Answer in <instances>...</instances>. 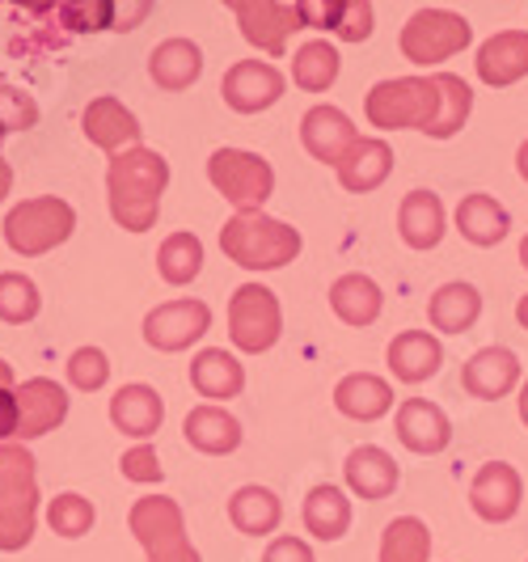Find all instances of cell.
I'll return each mask as SVG.
<instances>
[{
    "mask_svg": "<svg viewBox=\"0 0 528 562\" xmlns=\"http://www.w3.org/2000/svg\"><path fill=\"white\" fill-rule=\"evenodd\" d=\"M461 385L478 402H499L520 385V360L507 347H482L461 368Z\"/></svg>",
    "mask_w": 528,
    "mask_h": 562,
    "instance_id": "obj_18",
    "label": "cell"
},
{
    "mask_svg": "<svg viewBox=\"0 0 528 562\" xmlns=\"http://www.w3.org/2000/svg\"><path fill=\"white\" fill-rule=\"evenodd\" d=\"M393 161H397V157H393L390 140H381V136H360L334 169H338L342 191L368 195V191H377V187L393 173Z\"/></svg>",
    "mask_w": 528,
    "mask_h": 562,
    "instance_id": "obj_20",
    "label": "cell"
},
{
    "mask_svg": "<svg viewBox=\"0 0 528 562\" xmlns=\"http://www.w3.org/2000/svg\"><path fill=\"white\" fill-rule=\"evenodd\" d=\"M191 385L199 397H207L212 406L228 402L246 390V368L237 364V356H228L224 347H203L191 360Z\"/></svg>",
    "mask_w": 528,
    "mask_h": 562,
    "instance_id": "obj_28",
    "label": "cell"
},
{
    "mask_svg": "<svg viewBox=\"0 0 528 562\" xmlns=\"http://www.w3.org/2000/svg\"><path fill=\"white\" fill-rule=\"evenodd\" d=\"M520 499H525V482L516 474V465L507 461H491L482 465L470 482V507L478 520L486 525H507L516 512H520Z\"/></svg>",
    "mask_w": 528,
    "mask_h": 562,
    "instance_id": "obj_13",
    "label": "cell"
},
{
    "mask_svg": "<svg viewBox=\"0 0 528 562\" xmlns=\"http://www.w3.org/2000/svg\"><path fill=\"white\" fill-rule=\"evenodd\" d=\"M182 436H187V445L195 452H207V457H228V452L241 449V423L233 419L224 406H212V402H203L195 406L187 423H182Z\"/></svg>",
    "mask_w": 528,
    "mask_h": 562,
    "instance_id": "obj_25",
    "label": "cell"
},
{
    "mask_svg": "<svg viewBox=\"0 0 528 562\" xmlns=\"http://www.w3.org/2000/svg\"><path fill=\"white\" fill-rule=\"evenodd\" d=\"M283 89H288L283 72H279L276 64H267V59H237L221 81L224 106L237 114L271 111L279 98H283Z\"/></svg>",
    "mask_w": 528,
    "mask_h": 562,
    "instance_id": "obj_11",
    "label": "cell"
},
{
    "mask_svg": "<svg viewBox=\"0 0 528 562\" xmlns=\"http://www.w3.org/2000/svg\"><path fill=\"white\" fill-rule=\"evenodd\" d=\"M431 533L418 516H397L381 533V562H427Z\"/></svg>",
    "mask_w": 528,
    "mask_h": 562,
    "instance_id": "obj_36",
    "label": "cell"
},
{
    "mask_svg": "<svg viewBox=\"0 0 528 562\" xmlns=\"http://www.w3.org/2000/svg\"><path fill=\"white\" fill-rule=\"evenodd\" d=\"M207 182L221 191L237 212H262V203L276 195V169L267 157L246 148H216L207 157Z\"/></svg>",
    "mask_w": 528,
    "mask_h": 562,
    "instance_id": "obj_7",
    "label": "cell"
},
{
    "mask_svg": "<svg viewBox=\"0 0 528 562\" xmlns=\"http://www.w3.org/2000/svg\"><path fill=\"white\" fill-rule=\"evenodd\" d=\"M212 330V310L195 301V296H182V301H166L144 317V342L153 351H187L191 342Z\"/></svg>",
    "mask_w": 528,
    "mask_h": 562,
    "instance_id": "obj_10",
    "label": "cell"
},
{
    "mask_svg": "<svg viewBox=\"0 0 528 562\" xmlns=\"http://www.w3.org/2000/svg\"><path fill=\"white\" fill-rule=\"evenodd\" d=\"M330 310L338 322H347V326H372L381 310H385V292H381V283L372 280V276H360V271H351V276H338L330 288Z\"/></svg>",
    "mask_w": 528,
    "mask_h": 562,
    "instance_id": "obj_29",
    "label": "cell"
},
{
    "mask_svg": "<svg viewBox=\"0 0 528 562\" xmlns=\"http://www.w3.org/2000/svg\"><path fill=\"white\" fill-rule=\"evenodd\" d=\"M56 18L68 30H106V26H114V4L111 0H89V4L68 0V4L56 9Z\"/></svg>",
    "mask_w": 528,
    "mask_h": 562,
    "instance_id": "obj_42",
    "label": "cell"
},
{
    "mask_svg": "<svg viewBox=\"0 0 528 562\" xmlns=\"http://www.w3.org/2000/svg\"><path fill=\"white\" fill-rule=\"evenodd\" d=\"M43 310V296H38V283L22 276V271H4L0 276V322L9 326H26Z\"/></svg>",
    "mask_w": 528,
    "mask_h": 562,
    "instance_id": "obj_38",
    "label": "cell"
},
{
    "mask_svg": "<svg viewBox=\"0 0 528 562\" xmlns=\"http://www.w3.org/2000/svg\"><path fill=\"white\" fill-rule=\"evenodd\" d=\"M520 262H525V271H528V237L520 241Z\"/></svg>",
    "mask_w": 528,
    "mask_h": 562,
    "instance_id": "obj_52",
    "label": "cell"
},
{
    "mask_svg": "<svg viewBox=\"0 0 528 562\" xmlns=\"http://www.w3.org/2000/svg\"><path fill=\"white\" fill-rule=\"evenodd\" d=\"M478 317H482V292L465 280L436 288V296L427 301V322L445 335H465L478 326Z\"/></svg>",
    "mask_w": 528,
    "mask_h": 562,
    "instance_id": "obj_31",
    "label": "cell"
},
{
    "mask_svg": "<svg viewBox=\"0 0 528 562\" xmlns=\"http://www.w3.org/2000/svg\"><path fill=\"white\" fill-rule=\"evenodd\" d=\"M283 335V310L279 296L267 283H241L228 301V338L237 351L246 356H262L271 351Z\"/></svg>",
    "mask_w": 528,
    "mask_h": 562,
    "instance_id": "obj_9",
    "label": "cell"
},
{
    "mask_svg": "<svg viewBox=\"0 0 528 562\" xmlns=\"http://www.w3.org/2000/svg\"><path fill=\"white\" fill-rule=\"evenodd\" d=\"M228 520H233V529L246 537H267L279 529V520H283V504H279V495L271 486H241V491H233V499H228Z\"/></svg>",
    "mask_w": 528,
    "mask_h": 562,
    "instance_id": "obj_32",
    "label": "cell"
},
{
    "mask_svg": "<svg viewBox=\"0 0 528 562\" xmlns=\"http://www.w3.org/2000/svg\"><path fill=\"white\" fill-rule=\"evenodd\" d=\"M478 81L491 89H507V85L528 77V30H499L478 47Z\"/></svg>",
    "mask_w": 528,
    "mask_h": 562,
    "instance_id": "obj_19",
    "label": "cell"
},
{
    "mask_svg": "<svg viewBox=\"0 0 528 562\" xmlns=\"http://www.w3.org/2000/svg\"><path fill=\"white\" fill-rule=\"evenodd\" d=\"M93 520H98V512L93 504L77 495V491H68V495H56L52 504H47V525H52V533L59 537H85L93 529Z\"/></svg>",
    "mask_w": 528,
    "mask_h": 562,
    "instance_id": "obj_39",
    "label": "cell"
},
{
    "mask_svg": "<svg viewBox=\"0 0 528 562\" xmlns=\"http://www.w3.org/2000/svg\"><path fill=\"white\" fill-rule=\"evenodd\" d=\"M301 516H305V529L317 541H338V537H347V529H351V499H347L342 486L322 482V486L308 491Z\"/></svg>",
    "mask_w": 528,
    "mask_h": 562,
    "instance_id": "obj_33",
    "label": "cell"
},
{
    "mask_svg": "<svg viewBox=\"0 0 528 562\" xmlns=\"http://www.w3.org/2000/svg\"><path fill=\"white\" fill-rule=\"evenodd\" d=\"M470 43H473V26L461 13H452V9H415L411 22L402 26V38H397L402 56L411 59V64H418V68L445 64L457 52H465Z\"/></svg>",
    "mask_w": 528,
    "mask_h": 562,
    "instance_id": "obj_8",
    "label": "cell"
},
{
    "mask_svg": "<svg viewBox=\"0 0 528 562\" xmlns=\"http://www.w3.org/2000/svg\"><path fill=\"white\" fill-rule=\"evenodd\" d=\"M334 406L338 415L356 423H377L393 411V385L377 372H351L334 385Z\"/></svg>",
    "mask_w": 528,
    "mask_h": 562,
    "instance_id": "obj_22",
    "label": "cell"
},
{
    "mask_svg": "<svg viewBox=\"0 0 528 562\" xmlns=\"http://www.w3.org/2000/svg\"><path fill=\"white\" fill-rule=\"evenodd\" d=\"M0 140H4V136H0Z\"/></svg>",
    "mask_w": 528,
    "mask_h": 562,
    "instance_id": "obj_53",
    "label": "cell"
},
{
    "mask_svg": "<svg viewBox=\"0 0 528 562\" xmlns=\"http://www.w3.org/2000/svg\"><path fill=\"white\" fill-rule=\"evenodd\" d=\"M363 114L381 132H431L440 119V85L436 77H393L377 81L363 98Z\"/></svg>",
    "mask_w": 528,
    "mask_h": 562,
    "instance_id": "obj_3",
    "label": "cell"
},
{
    "mask_svg": "<svg viewBox=\"0 0 528 562\" xmlns=\"http://www.w3.org/2000/svg\"><path fill=\"white\" fill-rule=\"evenodd\" d=\"M127 529L148 550V562H203L199 550L187 541V516L178 499L144 495L127 512Z\"/></svg>",
    "mask_w": 528,
    "mask_h": 562,
    "instance_id": "obj_6",
    "label": "cell"
},
{
    "mask_svg": "<svg viewBox=\"0 0 528 562\" xmlns=\"http://www.w3.org/2000/svg\"><path fill=\"white\" fill-rule=\"evenodd\" d=\"M169 187V161L153 148H127L106 166V195L111 216L127 233H148L161 216V195Z\"/></svg>",
    "mask_w": 528,
    "mask_h": 562,
    "instance_id": "obj_1",
    "label": "cell"
},
{
    "mask_svg": "<svg viewBox=\"0 0 528 562\" xmlns=\"http://www.w3.org/2000/svg\"><path fill=\"white\" fill-rule=\"evenodd\" d=\"M397 233L411 250H436L445 241V203L436 191H411L397 207Z\"/></svg>",
    "mask_w": 528,
    "mask_h": 562,
    "instance_id": "obj_24",
    "label": "cell"
},
{
    "mask_svg": "<svg viewBox=\"0 0 528 562\" xmlns=\"http://www.w3.org/2000/svg\"><path fill=\"white\" fill-rule=\"evenodd\" d=\"M301 233L292 225H283L267 212H237L233 221H224L221 228V250L228 262L246 267V271H276L296 262L301 254Z\"/></svg>",
    "mask_w": 528,
    "mask_h": 562,
    "instance_id": "obj_2",
    "label": "cell"
},
{
    "mask_svg": "<svg viewBox=\"0 0 528 562\" xmlns=\"http://www.w3.org/2000/svg\"><path fill=\"white\" fill-rule=\"evenodd\" d=\"M81 132L89 144H98L102 153H111V157H119V153H127V148H139V119L119 98H93L89 106H85L81 114Z\"/></svg>",
    "mask_w": 528,
    "mask_h": 562,
    "instance_id": "obj_17",
    "label": "cell"
},
{
    "mask_svg": "<svg viewBox=\"0 0 528 562\" xmlns=\"http://www.w3.org/2000/svg\"><path fill=\"white\" fill-rule=\"evenodd\" d=\"M111 423L123 431V436H136V440H148L153 431H161L166 423V402L153 385H123L119 394L111 397Z\"/></svg>",
    "mask_w": 528,
    "mask_h": 562,
    "instance_id": "obj_26",
    "label": "cell"
},
{
    "mask_svg": "<svg viewBox=\"0 0 528 562\" xmlns=\"http://www.w3.org/2000/svg\"><path fill=\"white\" fill-rule=\"evenodd\" d=\"M356 140H360L356 123L347 119V111H338L330 102L313 106V111H305V119H301V144H305L308 157L322 161V166H338Z\"/></svg>",
    "mask_w": 528,
    "mask_h": 562,
    "instance_id": "obj_16",
    "label": "cell"
},
{
    "mask_svg": "<svg viewBox=\"0 0 528 562\" xmlns=\"http://www.w3.org/2000/svg\"><path fill=\"white\" fill-rule=\"evenodd\" d=\"M68 419V390L52 376H30L18 385V440H38Z\"/></svg>",
    "mask_w": 528,
    "mask_h": 562,
    "instance_id": "obj_14",
    "label": "cell"
},
{
    "mask_svg": "<svg viewBox=\"0 0 528 562\" xmlns=\"http://www.w3.org/2000/svg\"><path fill=\"white\" fill-rule=\"evenodd\" d=\"M457 233H461L470 246L491 250V246H499L503 237L512 233V216H507V207H503L495 195L473 191V195H465L457 203Z\"/></svg>",
    "mask_w": 528,
    "mask_h": 562,
    "instance_id": "obj_27",
    "label": "cell"
},
{
    "mask_svg": "<svg viewBox=\"0 0 528 562\" xmlns=\"http://www.w3.org/2000/svg\"><path fill=\"white\" fill-rule=\"evenodd\" d=\"M390 372L402 385H418V381H431L440 368H445V347L431 330H402L385 351Z\"/></svg>",
    "mask_w": 528,
    "mask_h": 562,
    "instance_id": "obj_21",
    "label": "cell"
},
{
    "mask_svg": "<svg viewBox=\"0 0 528 562\" xmlns=\"http://www.w3.org/2000/svg\"><path fill=\"white\" fill-rule=\"evenodd\" d=\"M9 187H13V169L0 161V203H4V195H9Z\"/></svg>",
    "mask_w": 528,
    "mask_h": 562,
    "instance_id": "obj_48",
    "label": "cell"
},
{
    "mask_svg": "<svg viewBox=\"0 0 528 562\" xmlns=\"http://www.w3.org/2000/svg\"><path fill=\"white\" fill-rule=\"evenodd\" d=\"M338 68H342V59L334 52V43L313 38V43H305V47L292 56V85L305 89V93H326V89L338 81Z\"/></svg>",
    "mask_w": 528,
    "mask_h": 562,
    "instance_id": "obj_34",
    "label": "cell"
},
{
    "mask_svg": "<svg viewBox=\"0 0 528 562\" xmlns=\"http://www.w3.org/2000/svg\"><path fill=\"white\" fill-rule=\"evenodd\" d=\"M262 562H317V559H313L308 541H301V537H276V541L267 546Z\"/></svg>",
    "mask_w": 528,
    "mask_h": 562,
    "instance_id": "obj_47",
    "label": "cell"
},
{
    "mask_svg": "<svg viewBox=\"0 0 528 562\" xmlns=\"http://www.w3.org/2000/svg\"><path fill=\"white\" fill-rule=\"evenodd\" d=\"M342 479H347V486H351L360 499L377 504V499H390L393 491H397V482H402V470H397V461H393L385 449H377V445H363V449L347 452Z\"/></svg>",
    "mask_w": 528,
    "mask_h": 562,
    "instance_id": "obj_23",
    "label": "cell"
},
{
    "mask_svg": "<svg viewBox=\"0 0 528 562\" xmlns=\"http://www.w3.org/2000/svg\"><path fill=\"white\" fill-rule=\"evenodd\" d=\"M0 440H18V381L0 360Z\"/></svg>",
    "mask_w": 528,
    "mask_h": 562,
    "instance_id": "obj_46",
    "label": "cell"
},
{
    "mask_svg": "<svg viewBox=\"0 0 528 562\" xmlns=\"http://www.w3.org/2000/svg\"><path fill=\"white\" fill-rule=\"evenodd\" d=\"M516 322L528 330V296H520V305H516Z\"/></svg>",
    "mask_w": 528,
    "mask_h": 562,
    "instance_id": "obj_51",
    "label": "cell"
},
{
    "mask_svg": "<svg viewBox=\"0 0 528 562\" xmlns=\"http://www.w3.org/2000/svg\"><path fill=\"white\" fill-rule=\"evenodd\" d=\"M157 271L173 288H187L203 271V241L195 233H169L157 250Z\"/></svg>",
    "mask_w": 528,
    "mask_h": 562,
    "instance_id": "obj_35",
    "label": "cell"
},
{
    "mask_svg": "<svg viewBox=\"0 0 528 562\" xmlns=\"http://www.w3.org/2000/svg\"><path fill=\"white\" fill-rule=\"evenodd\" d=\"M77 228V212L72 203H64L56 195H38L22 199L9 216H4V241L9 250L22 254V258H38V254H52L56 246H64Z\"/></svg>",
    "mask_w": 528,
    "mask_h": 562,
    "instance_id": "obj_5",
    "label": "cell"
},
{
    "mask_svg": "<svg viewBox=\"0 0 528 562\" xmlns=\"http://www.w3.org/2000/svg\"><path fill=\"white\" fill-rule=\"evenodd\" d=\"M119 470H123V479L127 482H161L166 479L161 457H157V449H148V445H136V449L123 452V457H119Z\"/></svg>",
    "mask_w": 528,
    "mask_h": 562,
    "instance_id": "obj_43",
    "label": "cell"
},
{
    "mask_svg": "<svg viewBox=\"0 0 528 562\" xmlns=\"http://www.w3.org/2000/svg\"><path fill=\"white\" fill-rule=\"evenodd\" d=\"M199 72H203V52H199V43H191V38H166L148 56V77L161 85V89H169V93L191 89L199 81Z\"/></svg>",
    "mask_w": 528,
    "mask_h": 562,
    "instance_id": "obj_30",
    "label": "cell"
},
{
    "mask_svg": "<svg viewBox=\"0 0 528 562\" xmlns=\"http://www.w3.org/2000/svg\"><path fill=\"white\" fill-rule=\"evenodd\" d=\"M436 85H440V119H436V127L427 136L431 140H452L473 111V89L461 77H452V72H436Z\"/></svg>",
    "mask_w": 528,
    "mask_h": 562,
    "instance_id": "obj_37",
    "label": "cell"
},
{
    "mask_svg": "<svg viewBox=\"0 0 528 562\" xmlns=\"http://www.w3.org/2000/svg\"><path fill=\"white\" fill-rule=\"evenodd\" d=\"M233 18H237V26L246 34V43L258 47V52H267V56H283L288 38L301 30L296 4H283V0H237Z\"/></svg>",
    "mask_w": 528,
    "mask_h": 562,
    "instance_id": "obj_12",
    "label": "cell"
},
{
    "mask_svg": "<svg viewBox=\"0 0 528 562\" xmlns=\"http://www.w3.org/2000/svg\"><path fill=\"white\" fill-rule=\"evenodd\" d=\"M68 381H72V390H81V394H98V390L111 381V360H106V351H102V347H77V351L68 356Z\"/></svg>",
    "mask_w": 528,
    "mask_h": 562,
    "instance_id": "obj_40",
    "label": "cell"
},
{
    "mask_svg": "<svg viewBox=\"0 0 528 562\" xmlns=\"http://www.w3.org/2000/svg\"><path fill=\"white\" fill-rule=\"evenodd\" d=\"M34 123H38V102L18 85H0V136L30 132Z\"/></svg>",
    "mask_w": 528,
    "mask_h": 562,
    "instance_id": "obj_41",
    "label": "cell"
},
{
    "mask_svg": "<svg viewBox=\"0 0 528 562\" xmlns=\"http://www.w3.org/2000/svg\"><path fill=\"white\" fill-rule=\"evenodd\" d=\"M342 4L347 0H296V18H301V30H338V18H342Z\"/></svg>",
    "mask_w": 528,
    "mask_h": 562,
    "instance_id": "obj_45",
    "label": "cell"
},
{
    "mask_svg": "<svg viewBox=\"0 0 528 562\" xmlns=\"http://www.w3.org/2000/svg\"><path fill=\"white\" fill-rule=\"evenodd\" d=\"M516 169H520V178L528 182V140L520 144V153H516Z\"/></svg>",
    "mask_w": 528,
    "mask_h": 562,
    "instance_id": "obj_49",
    "label": "cell"
},
{
    "mask_svg": "<svg viewBox=\"0 0 528 562\" xmlns=\"http://www.w3.org/2000/svg\"><path fill=\"white\" fill-rule=\"evenodd\" d=\"M38 525V474L22 445H0V550L13 554L30 546Z\"/></svg>",
    "mask_w": 528,
    "mask_h": 562,
    "instance_id": "obj_4",
    "label": "cell"
},
{
    "mask_svg": "<svg viewBox=\"0 0 528 562\" xmlns=\"http://www.w3.org/2000/svg\"><path fill=\"white\" fill-rule=\"evenodd\" d=\"M372 26H377V13H372V4L368 0H347L342 4V18H338V38L342 43H363L368 34H372Z\"/></svg>",
    "mask_w": 528,
    "mask_h": 562,
    "instance_id": "obj_44",
    "label": "cell"
},
{
    "mask_svg": "<svg viewBox=\"0 0 528 562\" xmlns=\"http://www.w3.org/2000/svg\"><path fill=\"white\" fill-rule=\"evenodd\" d=\"M520 423L528 427V381H520Z\"/></svg>",
    "mask_w": 528,
    "mask_h": 562,
    "instance_id": "obj_50",
    "label": "cell"
},
{
    "mask_svg": "<svg viewBox=\"0 0 528 562\" xmlns=\"http://www.w3.org/2000/svg\"><path fill=\"white\" fill-rule=\"evenodd\" d=\"M393 427H397L402 449L418 452V457H436V452H445L452 445V419L427 397H406L397 406Z\"/></svg>",
    "mask_w": 528,
    "mask_h": 562,
    "instance_id": "obj_15",
    "label": "cell"
}]
</instances>
